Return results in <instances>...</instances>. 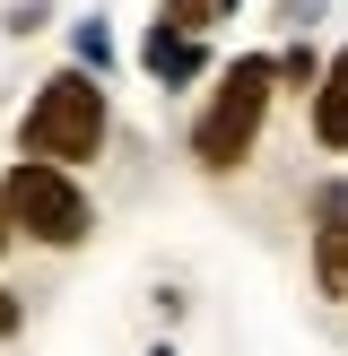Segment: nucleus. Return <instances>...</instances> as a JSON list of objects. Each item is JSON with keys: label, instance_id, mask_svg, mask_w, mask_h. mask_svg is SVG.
I'll return each mask as SVG.
<instances>
[{"label": "nucleus", "instance_id": "f257e3e1", "mask_svg": "<svg viewBox=\"0 0 348 356\" xmlns=\"http://www.w3.org/2000/svg\"><path fill=\"white\" fill-rule=\"evenodd\" d=\"M270 96H278V61H261V52H244V61L218 70V87H209L200 122H191V156H200V174H235L244 156L261 148Z\"/></svg>", "mask_w": 348, "mask_h": 356}, {"label": "nucleus", "instance_id": "f03ea898", "mask_svg": "<svg viewBox=\"0 0 348 356\" xmlns=\"http://www.w3.org/2000/svg\"><path fill=\"white\" fill-rule=\"evenodd\" d=\"M17 156H44V165H87L104 156V87L87 70H52L35 87L26 122H17Z\"/></svg>", "mask_w": 348, "mask_h": 356}, {"label": "nucleus", "instance_id": "7ed1b4c3", "mask_svg": "<svg viewBox=\"0 0 348 356\" xmlns=\"http://www.w3.org/2000/svg\"><path fill=\"white\" fill-rule=\"evenodd\" d=\"M0 209H9V226L26 243H52V252H70V243H87V191L70 183V165H44V156H17L9 183H0Z\"/></svg>", "mask_w": 348, "mask_h": 356}, {"label": "nucleus", "instance_id": "20e7f679", "mask_svg": "<svg viewBox=\"0 0 348 356\" xmlns=\"http://www.w3.org/2000/svg\"><path fill=\"white\" fill-rule=\"evenodd\" d=\"M313 139L322 148H348V52H331L322 87H313Z\"/></svg>", "mask_w": 348, "mask_h": 356}, {"label": "nucleus", "instance_id": "39448f33", "mask_svg": "<svg viewBox=\"0 0 348 356\" xmlns=\"http://www.w3.org/2000/svg\"><path fill=\"white\" fill-rule=\"evenodd\" d=\"M313 278H322V296H348V218H340V200H331V226L313 235Z\"/></svg>", "mask_w": 348, "mask_h": 356}, {"label": "nucleus", "instance_id": "423d86ee", "mask_svg": "<svg viewBox=\"0 0 348 356\" xmlns=\"http://www.w3.org/2000/svg\"><path fill=\"white\" fill-rule=\"evenodd\" d=\"M148 70H157V79H191V70H200V35L157 26V35H148Z\"/></svg>", "mask_w": 348, "mask_h": 356}, {"label": "nucleus", "instance_id": "0eeeda50", "mask_svg": "<svg viewBox=\"0 0 348 356\" xmlns=\"http://www.w3.org/2000/svg\"><path fill=\"white\" fill-rule=\"evenodd\" d=\"M226 9H235V0H166V17H157V26H174V35H209Z\"/></svg>", "mask_w": 348, "mask_h": 356}, {"label": "nucleus", "instance_id": "6e6552de", "mask_svg": "<svg viewBox=\"0 0 348 356\" xmlns=\"http://www.w3.org/2000/svg\"><path fill=\"white\" fill-rule=\"evenodd\" d=\"M9 330H17V296L0 287V339H9Z\"/></svg>", "mask_w": 348, "mask_h": 356}, {"label": "nucleus", "instance_id": "1a4fd4ad", "mask_svg": "<svg viewBox=\"0 0 348 356\" xmlns=\"http://www.w3.org/2000/svg\"><path fill=\"white\" fill-rule=\"evenodd\" d=\"M9 235H17V226H9V209H0V252H9Z\"/></svg>", "mask_w": 348, "mask_h": 356}]
</instances>
